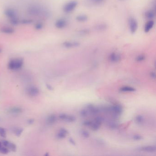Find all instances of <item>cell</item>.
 I'll use <instances>...</instances> for the list:
<instances>
[{"label": "cell", "mask_w": 156, "mask_h": 156, "mask_svg": "<svg viewBox=\"0 0 156 156\" xmlns=\"http://www.w3.org/2000/svg\"><path fill=\"white\" fill-rule=\"evenodd\" d=\"M1 143L6 148L8 149L9 150L15 152L16 151L17 146L15 144L12 142H10L9 141L7 140H2L1 141Z\"/></svg>", "instance_id": "obj_8"}, {"label": "cell", "mask_w": 156, "mask_h": 156, "mask_svg": "<svg viewBox=\"0 0 156 156\" xmlns=\"http://www.w3.org/2000/svg\"><path fill=\"white\" fill-rule=\"evenodd\" d=\"M77 5L78 2L76 1H68L63 6V11L66 13H71L77 7Z\"/></svg>", "instance_id": "obj_3"}, {"label": "cell", "mask_w": 156, "mask_h": 156, "mask_svg": "<svg viewBox=\"0 0 156 156\" xmlns=\"http://www.w3.org/2000/svg\"><path fill=\"white\" fill-rule=\"evenodd\" d=\"M108 127L112 129H115L118 127V124L115 122H110L108 123Z\"/></svg>", "instance_id": "obj_26"}, {"label": "cell", "mask_w": 156, "mask_h": 156, "mask_svg": "<svg viewBox=\"0 0 156 156\" xmlns=\"http://www.w3.org/2000/svg\"><path fill=\"white\" fill-rule=\"evenodd\" d=\"M154 25V21L153 20H149L144 27V31L145 33H148L151 30Z\"/></svg>", "instance_id": "obj_16"}, {"label": "cell", "mask_w": 156, "mask_h": 156, "mask_svg": "<svg viewBox=\"0 0 156 156\" xmlns=\"http://www.w3.org/2000/svg\"><path fill=\"white\" fill-rule=\"evenodd\" d=\"M88 17L84 14H80L76 17V19L79 22H85L88 20Z\"/></svg>", "instance_id": "obj_22"}, {"label": "cell", "mask_w": 156, "mask_h": 156, "mask_svg": "<svg viewBox=\"0 0 156 156\" xmlns=\"http://www.w3.org/2000/svg\"><path fill=\"white\" fill-rule=\"evenodd\" d=\"M23 59L21 58H17L11 59L8 64L9 69L17 70L20 69L23 65Z\"/></svg>", "instance_id": "obj_2"}, {"label": "cell", "mask_w": 156, "mask_h": 156, "mask_svg": "<svg viewBox=\"0 0 156 156\" xmlns=\"http://www.w3.org/2000/svg\"><path fill=\"white\" fill-rule=\"evenodd\" d=\"M3 146V145H2V143H1V142H0V150L1 149V148H2V147Z\"/></svg>", "instance_id": "obj_42"}, {"label": "cell", "mask_w": 156, "mask_h": 156, "mask_svg": "<svg viewBox=\"0 0 156 156\" xmlns=\"http://www.w3.org/2000/svg\"><path fill=\"white\" fill-rule=\"evenodd\" d=\"M1 52V49H0V52Z\"/></svg>", "instance_id": "obj_43"}, {"label": "cell", "mask_w": 156, "mask_h": 156, "mask_svg": "<svg viewBox=\"0 0 156 156\" xmlns=\"http://www.w3.org/2000/svg\"><path fill=\"white\" fill-rule=\"evenodd\" d=\"M119 91L122 92H133L136 91V89L130 86H123L120 88Z\"/></svg>", "instance_id": "obj_20"}, {"label": "cell", "mask_w": 156, "mask_h": 156, "mask_svg": "<svg viewBox=\"0 0 156 156\" xmlns=\"http://www.w3.org/2000/svg\"><path fill=\"white\" fill-rule=\"evenodd\" d=\"M81 136L85 138H88L90 137V134L88 131L85 130H82L81 131Z\"/></svg>", "instance_id": "obj_29"}, {"label": "cell", "mask_w": 156, "mask_h": 156, "mask_svg": "<svg viewBox=\"0 0 156 156\" xmlns=\"http://www.w3.org/2000/svg\"><path fill=\"white\" fill-rule=\"evenodd\" d=\"M69 141L70 143L72 144V145H76V143L75 142V141L72 138H70L69 139Z\"/></svg>", "instance_id": "obj_38"}, {"label": "cell", "mask_w": 156, "mask_h": 156, "mask_svg": "<svg viewBox=\"0 0 156 156\" xmlns=\"http://www.w3.org/2000/svg\"><path fill=\"white\" fill-rule=\"evenodd\" d=\"M32 22H33L32 20L30 19H24L21 21L22 23L24 24H30Z\"/></svg>", "instance_id": "obj_33"}, {"label": "cell", "mask_w": 156, "mask_h": 156, "mask_svg": "<svg viewBox=\"0 0 156 156\" xmlns=\"http://www.w3.org/2000/svg\"><path fill=\"white\" fill-rule=\"evenodd\" d=\"M9 20H10V23L13 25H18L19 23V21L17 17H13L12 19H9Z\"/></svg>", "instance_id": "obj_25"}, {"label": "cell", "mask_w": 156, "mask_h": 156, "mask_svg": "<svg viewBox=\"0 0 156 156\" xmlns=\"http://www.w3.org/2000/svg\"><path fill=\"white\" fill-rule=\"evenodd\" d=\"M0 32L3 34L12 35L15 32V29L13 28L5 26L0 28Z\"/></svg>", "instance_id": "obj_14"}, {"label": "cell", "mask_w": 156, "mask_h": 156, "mask_svg": "<svg viewBox=\"0 0 156 156\" xmlns=\"http://www.w3.org/2000/svg\"><path fill=\"white\" fill-rule=\"evenodd\" d=\"M9 153V150L6 148L5 146H3L1 149L0 150V153H1L2 154H7Z\"/></svg>", "instance_id": "obj_30"}, {"label": "cell", "mask_w": 156, "mask_h": 156, "mask_svg": "<svg viewBox=\"0 0 156 156\" xmlns=\"http://www.w3.org/2000/svg\"><path fill=\"white\" fill-rule=\"evenodd\" d=\"M68 133V131L65 128H61L60 129V130L57 133L56 137L58 139H64L66 137Z\"/></svg>", "instance_id": "obj_13"}, {"label": "cell", "mask_w": 156, "mask_h": 156, "mask_svg": "<svg viewBox=\"0 0 156 156\" xmlns=\"http://www.w3.org/2000/svg\"><path fill=\"white\" fill-rule=\"evenodd\" d=\"M92 123V121H90V120H86V121H84V122L82 123V124H83L84 126H87V127H90Z\"/></svg>", "instance_id": "obj_36"}, {"label": "cell", "mask_w": 156, "mask_h": 156, "mask_svg": "<svg viewBox=\"0 0 156 156\" xmlns=\"http://www.w3.org/2000/svg\"><path fill=\"white\" fill-rule=\"evenodd\" d=\"M146 57L143 55H141L137 57L136 60L137 62H141L144 61Z\"/></svg>", "instance_id": "obj_32"}, {"label": "cell", "mask_w": 156, "mask_h": 156, "mask_svg": "<svg viewBox=\"0 0 156 156\" xmlns=\"http://www.w3.org/2000/svg\"><path fill=\"white\" fill-rule=\"evenodd\" d=\"M109 60L111 62L117 63L121 60V56L119 54L113 52L110 55Z\"/></svg>", "instance_id": "obj_12"}, {"label": "cell", "mask_w": 156, "mask_h": 156, "mask_svg": "<svg viewBox=\"0 0 156 156\" xmlns=\"http://www.w3.org/2000/svg\"><path fill=\"white\" fill-rule=\"evenodd\" d=\"M63 47L67 49H71V48H76L79 46L80 43L77 41H65L63 43Z\"/></svg>", "instance_id": "obj_10"}, {"label": "cell", "mask_w": 156, "mask_h": 156, "mask_svg": "<svg viewBox=\"0 0 156 156\" xmlns=\"http://www.w3.org/2000/svg\"><path fill=\"white\" fill-rule=\"evenodd\" d=\"M8 112L12 114H19L22 113V109L17 107H12L9 108Z\"/></svg>", "instance_id": "obj_19"}, {"label": "cell", "mask_w": 156, "mask_h": 156, "mask_svg": "<svg viewBox=\"0 0 156 156\" xmlns=\"http://www.w3.org/2000/svg\"><path fill=\"white\" fill-rule=\"evenodd\" d=\"M88 113L89 112L88 111V110L84 109V110H82L81 111L80 115H81V117H85L88 116Z\"/></svg>", "instance_id": "obj_31"}, {"label": "cell", "mask_w": 156, "mask_h": 156, "mask_svg": "<svg viewBox=\"0 0 156 156\" xmlns=\"http://www.w3.org/2000/svg\"><path fill=\"white\" fill-rule=\"evenodd\" d=\"M57 116L55 115H51L47 118L46 122L49 125H53L57 121Z\"/></svg>", "instance_id": "obj_17"}, {"label": "cell", "mask_w": 156, "mask_h": 156, "mask_svg": "<svg viewBox=\"0 0 156 156\" xmlns=\"http://www.w3.org/2000/svg\"><path fill=\"white\" fill-rule=\"evenodd\" d=\"M34 122H35V120H34V119H28L27 121L28 123V124H30V125L33 124Z\"/></svg>", "instance_id": "obj_41"}, {"label": "cell", "mask_w": 156, "mask_h": 156, "mask_svg": "<svg viewBox=\"0 0 156 156\" xmlns=\"http://www.w3.org/2000/svg\"><path fill=\"white\" fill-rule=\"evenodd\" d=\"M26 92L28 95L31 97H36L39 95V90L37 87L35 86H30L27 88Z\"/></svg>", "instance_id": "obj_5"}, {"label": "cell", "mask_w": 156, "mask_h": 156, "mask_svg": "<svg viewBox=\"0 0 156 156\" xmlns=\"http://www.w3.org/2000/svg\"><path fill=\"white\" fill-rule=\"evenodd\" d=\"M0 136L2 137L6 138L7 137V132L4 128L0 127Z\"/></svg>", "instance_id": "obj_28"}, {"label": "cell", "mask_w": 156, "mask_h": 156, "mask_svg": "<svg viewBox=\"0 0 156 156\" xmlns=\"http://www.w3.org/2000/svg\"><path fill=\"white\" fill-rule=\"evenodd\" d=\"M59 118L61 120L67 122H73L76 121V118L73 115H68L65 114H60L59 115Z\"/></svg>", "instance_id": "obj_6"}, {"label": "cell", "mask_w": 156, "mask_h": 156, "mask_svg": "<svg viewBox=\"0 0 156 156\" xmlns=\"http://www.w3.org/2000/svg\"><path fill=\"white\" fill-rule=\"evenodd\" d=\"M92 2L95 4H99L102 3L104 0H91Z\"/></svg>", "instance_id": "obj_37"}, {"label": "cell", "mask_w": 156, "mask_h": 156, "mask_svg": "<svg viewBox=\"0 0 156 156\" xmlns=\"http://www.w3.org/2000/svg\"><path fill=\"white\" fill-rule=\"evenodd\" d=\"M46 87L47 88L48 90H50V91H52L54 90L52 86H51L49 84H46Z\"/></svg>", "instance_id": "obj_39"}, {"label": "cell", "mask_w": 156, "mask_h": 156, "mask_svg": "<svg viewBox=\"0 0 156 156\" xmlns=\"http://www.w3.org/2000/svg\"><path fill=\"white\" fill-rule=\"evenodd\" d=\"M13 132L16 136L19 137L21 136L23 131V129L21 128H15L13 129Z\"/></svg>", "instance_id": "obj_24"}, {"label": "cell", "mask_w": 156, "mask_h": 156, "mask_svg": "<svg viewBox=\"0 0 156 156\" xmlns=\"http://www.w3.org/2000/svg\"><path fill=\"white\" fill-rule=\"evenodd\" d=\"M145 17L148 19L153 20L155 17V10L151 9L147 11L145 13Z\"/></svg>", "instance_id": "obj_18"}, {"label": "cell", "mask_w": 156, "mask_h": 156, "mask_svg": "<svg viewBox=\"0 0 156 156\" xmlns=\"http://www.w3.org/2000/svg\"><path fill=\"white\" fill-rule=\"evenodd\" d=\"M28 12L30 15L34 16H48L49 15V12L45 10L43 8L40 7V6L37 5H32L28 8Z\"/></svg>", "instance_id": "obj_1"}, {"label": "cell", "mask_w": 156, "mask_h": 156, "mask_svg": "<svg viewBox=\"0 0 156 156\" xmlns=\"http://www.w3.org/2000/svg\"><path fill=\"white\" fill-rule=\"evenodd\" d=\"M67 21L65 19H60L57 20L55 22V27L58 29H63L66 27L67 25Z\"/></svg>", "instance_id": "obj_7"}, {"label": "cell", "mask_w": 156, "mask_h": 156, "mask_svg": "<svg viewBox=\"0 0 156 156\" xmlns=\"http://www.w3.org/2000/svg\"><path fill=\"white\" fill-rule=\"evenodd\" d=\"M150 77H151L152 79H155V78H156V74H155V72H152L151 74H150Z\"/></svg>", "instance_id": "obj_40"}, {"label": "cell", "mask_w": 156, "mask_h": 156, "mask_svg": "<svg viewBox=\"0 0 156 156\" xmlns=\"http://www.w3.org/2000/svg\"><path fill=\"white\" fill-rule=\"evenodd\" d=\"M135 121L136 123L138 125H142L145 121L144 117L142 115H138L136 116L135 118Z\"/></svg>", "instance_id": "obj_23"}, {"label": "cell", "mask_w": 156, "mask_h": 156, "mask_svg": "<svg viewBox=\"0 0 156 156\" xmlns=\"http://www.w3.org/2000/svg\"><path fill=\"white\" fill-rule=\"evenodd\" d=\"M121 1H125V0H121Z\"/></svg>", "instance_id": "obj_44"}, {"label": "cell", "mask_w": 156, "mask_h": 156, "mask_svg": "<svg viewBox=\"0 0 156 156\" xmlns=\"http://www.w3.org/2000/svg\"><path fill=\"white\" fill-rule=\"evenodd\" d=\"M4 14L9 19H12L13 17H17L16 11L13 8H8L6 9L4 11Z\"/></svg>", "instance_id": "obj_9"}, {"label": "cell", "mask_w": 156, "mask_h": 156, "mask_svg": "<svg viewBox=\"0 0 156 156\" xmlns=\"http://www.w3.org/2000/svg\"><path fill=\"white\" fill-rule=\"evenodd\" d=\"M128 25L130 32L132 34L136 33L137 30L138 23L137 20L133 17H130L128 20Z\"/></svg>", "instance_id": "obj_4"}, {"label": "cell", "mask_w": 156, "mask_h": 156, "mask_svg": "<svg viewBox=\"0 0 156 156\" xmlns=\"http://www.w3.org/2000/svg\"><path fill=\"white\" fill-rule=\"evenodd\" d=\"M106 26L104 24H100L96 26V29H98V30H102L106 29Z\"/></svg>", "instance_id": "obj_34"}, {"label": "cell", "mask_w": 156, "mask_h": 156, "mask_svg": "<svg viewBox=\"0 0 156 156\" xmlns=\"http://www.w3.org/2000/svg\"><path fill=\"white\" fill-rule=\"evenodd\" d=\"M156 147L152 146H148L141 147L139 150L142 152H147V153H154L156 152Z\"/></svg>", "instance_id": "obj_15"}, {"label": "cell", "mask_w": 156, "mask_h": 156, "mask_svg": "<svg viewBox=\"0 0 156 156\" xmlns=\"http://www.w3.org/2000/svg\"><path fill=\"white\" fill-rule=\"evenodd\" d=\"M87 110L89 113H91L92 115H96L100 113V110L99 108L95 106V105L92 104H88L87 106Z\"/></svg>", "instance_id": "obj_11"}, {"label": "cell", "mask_w": 156, "mask_h": 156, "mask_svg": "<svg viewBox=\"0 0 156 156\" xmlns=\"http://www.w3.org/2000/svg\"><path fill=\"white\" fill-rule=\"evenodd\" d=\"M132 138L134 140H136V141H139V140H141L143 139L142 137L139 135H134L133 137H132Z\"/></svg>", "instance_id": "obj_35"}, {"label": "cell", "mask_w": 156, "mask_h": 156, "mask_svg": "<svg viewBox=\"0 0 156 156\" xmlns=\"http://www.w3.org/2000/svg\"><path fill=\"white\" fill-rule=\"evenodd\" d=\"M43 27V24L41 22H38V23H36L35 25V28L37 30H41L42 29Z\"/></svg>", "instance_id": "obj_27"}, {"label": "cell", "mask_w": 156, "mask_h": 156, "mask_svg": "<svg viewBox=\"0 0 156 156\" xmlns=\"http://www.w3.org/2000/svg\"><path fill=\"white\" fill-rule=\"evenodd\" d=\"M101 125V123H100L95 120V121H92V123L91 125L90 126V128H91V129L92 130L96 131V130H98L99 129Z\"/></svg>", "instance_id": "obj_21"}]
</instances>
